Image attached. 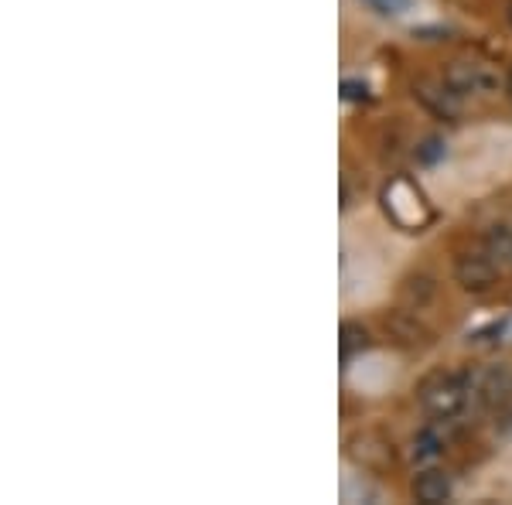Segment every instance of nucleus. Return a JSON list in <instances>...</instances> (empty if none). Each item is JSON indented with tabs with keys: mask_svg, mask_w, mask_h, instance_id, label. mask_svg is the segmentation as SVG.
Instances as JSON below:
<instances>
[{
	"mask_svg": "<svg viewBox=\"0 0 512 505\" xmlns=\"http://www.w3.org/2000/svg\"><path fill=\"white\" fill-rule=\"evenodd\" d=\"M417 400L437 420L458 417L468 403V372H431L417 386Z\"/></svg>",
	"mask_w": 512,
	"mask_h": 505,
	"instance_id": "obj_1",
	"label": "nucleus"
},
{
	"mask_svg": "<svg viewBox=\"0 0 512 505\" xmlns=\"http://www.w3.org/2000/svg\"><path fill=\"white\" fill-rule=\"evenodd\" d=\"M383 209L407 233H417V229H424L431 222V209H427L424 195L410 178H393L383 188Z\"/></svg>",
	"mask_w": 512,
	"mask_h": 505,
	"instance_id": "obj_2",
	"label": "nucleus"
},
{
	"mask_svg": "<svg viewBox=\"0 0 512 505\" xmlns=\"http://www.w3.org/2000/svg\"><path fill=\"white\" fill-rule=\"evenodd\" d=\"M454 280H458L465 291L482 294L499 280V263L492 253H461L454 260Z\"/></svg>",
	"mask_w": 512,
	"mask_h": 505,
	"instance_id": "obj_3",
	"label": "nucleus"
},
{
	"mask_svg": "<svg viewBox=\"0 0 512 505\" xmlns=\"http://www.w3.org/2000/svg\"><path fill=\"white\" fill-rule=\"evenodd\" d=\"M444 82H448L458 96H468V93H492L499 79H495V72L482 62H451L448 72H444Z\"/></svg>",
	"mask_w": 512,
	"mask_h": 505,
	"instance_id": "obj_4",
	"label": "nucleus"
},
{
	"mask_svg": "<svg viewBox=\"0 0 512 505\" xmlns=\"http://www.w3.org/2000/svg\"><path fill=\"white\" fill-rule=\"evenodd\" d=\"M414 96L434 113V117H441V120H454V117H458V99L461 96L454 93V89L444 79L441 82H431V79L414 82Z\"/></svg>",
	"mask_w": 512,
	"mask_h": 505,
	"instance_id": "obj_5",
	"label": "nucleus"
},
{
	"mask_svg": "<svg viewBox=\"0 0 512 505\" xmlns=\"http://www.w3.org/2000/svg\"><path fill=\"white\" fill-rule=\"evenodd\" d=\"M478 393H482V403L492 413H506L512 407V369L509 366H495L482 376L478 383Z\"/></svg>",
	"mask_w": 512,
	"mask_h": 505,
	"instance_id": "obj_6",
	"label": "nucleus"
},
{
	"mask_svg": "<svg viewBox=\"0 0 512 505\" xmlns=\"http://www.w3.org/2000/svg\"><path fill=\"white\" fill-rule=\"evenodd\" d=\"M451 492H454V482L448 471H441V468H427L414 478V499L420 505H441L451 499Z\"/></svg>",
	"mask_w": 512,
	"mask_h": 505,
	"instance_id": "obj_7",
	"label": "nucleus"
},
{
	"mask_svg": "<svg viewBox=\"0 0 512 505\" xmlns=\"http://www.w3.org/2000/svg\"><path fill=\"white\" fill-rule=\"evenodd\" d=\"M366 349H369V331L362 328L359 321H342V328H338V352H342L345 366Z\"/></svg>",
	"mask_w": 512,
	"mask_h": 505,
	"instance_id": "obj_8",
	"label": "nucleus"
},
{
	"mask_svg": "<svg viewBox=\"0 0 512 505\" xmlns=\"http://www.w3.org/2000/svg\"><path fill=\"white\" fill-rule=\"evenodd\" d=\"M390 328H396L403 335V342H420V338H427V331L417 325V321H407V314H393L390 318Z\"/></svg>",
	"mask_w": 512,
	"mask_h": 505,
	"instance_id": "obj_9",
	"label": "nucleus"
},
{
	"mask_svg": "<svg viewBox=\"0 0 512 505\" xmlns=\"http://www.w3.org/2000/svg\"><path fill=\"white\" fill-rule=\"evenodd\" d=\"M441 454V441H437L434 434H420L417 441H414V458L417 461H431Z\"/></svg>",
	"mask_w": 512,
	"mask_h": 505,
	"instance_id": "obj_10",
	"label": "nucleus"
},
{
	"mask_svg": "<svg viewBox=\"0 0 512 505\" xmlns=\"http://www.w3.org/2000/svg\"><path fill=\"white\" fill-rule=\"evenodd\" d=\"M444 157V144L437 137H427L424 144L417 147V161H424V164H434V161H441Z\"/></svg>",
	"mask_w": 512,
	"mask_h": 505,
	"instance_id": "obj_11",
	"label": "nucleus"
},
{
	"mask_svg": "<svg viewBox=\"0 0 512 505\" xmlns=\"http://www.w3.org/2000/svg\"><path fill=\"white\" fill-rule=\"evenodd\" d=\"M373 11L386 14V18H393V14H403L410 7V0H366Z\"/></svg>",
	"mask_w": 512,
	"mask_h": 505,
	"instance_id": "obj_12",
	"label": "nucleus"
},
{
	"mask_svg": "<svg viewBox=\"0 0 512 505\" xmlns=\"http://www.w3.org/2000/svg\"><path fill=\"white\" fill-rule=\"evenodd\" d=\"M342 99H349V103H359V99H369V86L359 79H345L342 82Z\"/></svg>",
	"mask_w": 512,
	"mask_h": 505,
	"instance_id": "obj_13",
	"label": "nucleus"
},
{
	"mask_svg": "<svg viewBox=\"0 0 512 505\" xmlns=\"http://www.w3.org/2000/svg\"><path fill=\"white\" fill-rule=\"evenodd\" d=\"M506 96H509V103H512V72H509V82H506Z\"/></svg>",
	"mask_w": 512,
	"mask_h": 505,
	"instance_id": "obj_14",
	"label": "nucleus"
},
{
	"mask_svg": "<svg viewBox=\"0 0 512 505\" xmlns=\"http://www.w3.org/2000/svg\"><path fill=\"white\" fill-rule=\"evenodd\" d=\"M506 18H509V24H512V0H509V11H506Z\"/></svg>",
	"mask_w": 512,
	"mask_h": 505,
	"instance_id": "obj_15",
	"label": "nucleus"
}]
</instances>
